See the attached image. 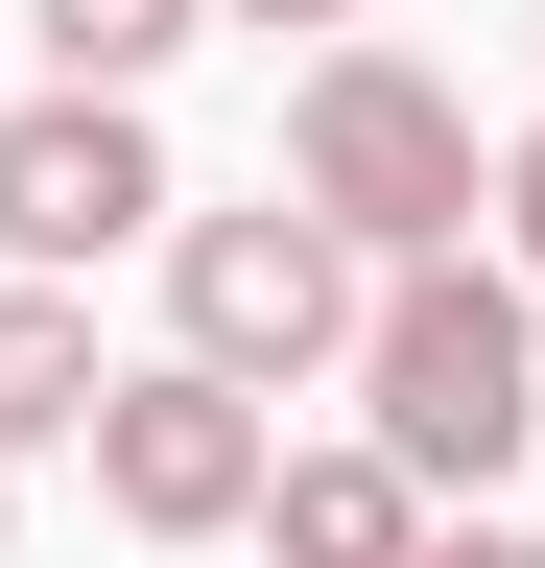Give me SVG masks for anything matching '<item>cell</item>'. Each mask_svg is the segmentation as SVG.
I'll return each mask as SVG.
<instances>
[{
  "label": "cell",
  "mask_w": 545,
  "mask_h": 568,
  "mask_svg": "<svg viewBox=\"0 0 545 568\" xmlns=\"http://www.w3.org/2000/svg\"><path fill=\"white\" fill-rule=\"evenodd\" d=\"M356 403H380L356 450L451 521V497H498V474H522V426H545V308H522L498 261H403L380 308H356Z\"/></svg>",
  "instance_id": "cell-1"
},
{
  "label": "cell",
  "mask_w": 545,
  "mask_h": 568,
  "mask_svg": "<svg viewBox=\"0 0 545 568\" xmlns=\"http://www.w3.org/2000/svg\"><path fill=\"white\" fill-rule=\"evenodd\" d=\"M285 213H332V237H356V284L474 261V213H498L474 95H427L403 48H309V95H285Z\"/></svg>",
  "instance_id": "cell-2"
},
{
  "label": "cell",
  "mask_w": 545,
  "mask_h": 568,
  "mask_svg": "<svg viewBox=\"0 0 545 568\" xmlns=\"http://www.w3.org/2000/svg\"><path fill=\"white\" fill-rule=\"evenodd\" d=\"M356 237H332V213H166V355L190 379H238V403H285V379H332V355H356Z\"/></svg>",
  "instance_id": "cell-3"
},
{
  "label": "cell",
  "mask_w": 545,
  "mask_h": 568,
  "mask_svg": "<svg viewBox=\"0 0 545 568\" xmlns=\"http://www.w3.org/2000/svg\"><path fill=\"white\" fill-rule=\"evenodd\" d=\"M166 142H143V95H24L0 119V284H72V261H143L166 237Z\"/></svg>",
  "instance_id": "cell-4"
},
{
  "label": "cell",
  "mask_w": 545,
  "mask_h": 568,
  "mask_svg": "<svg viewBox=\"0 0 545 568\" xmlns=\"http://www.w3.org/2000/svg\"><path fill=\"white\" fill-rule=\"evenodd\" d=\"M261 474H285V450H261V403H238V379H190V355H143V379L95 403V497H119L143 545H238V521H261Z\"/></svg>",
  "instance_id": "cell-5"
},
{
  "label": "cell",
  "mask_w": 545,
  "mask_h": 568,
  "mask_svg": "<svg viewBox=\"0 0 545 568\" xmlns=\"http://www.w3.org/2000/svg\"><path fill=\"white\" fill-rule=\"evenodd\" d=\"M238 545H261V568H427V497H403L380 450H285Z\"/></svg>",
  "instance_id": "cell-6"
},
{
  "label": "cell",
  "mask_w": 545,
  "mask_h": 568,
  "mask_svg": "<svg viewBox=\"0 0 545 568\" xmlns=\"http://www.w3.org/2000/svg\"><path fill=\"white\" fill-rule=\"evenodd\" d=\"M95 403H119L95 308H72V284H0V474H24V450H95Z\"/></svg>",
  "instance_id": "cell-7"
},
{
  "label": "cell",
  "mask_w": 545,
  "mask_h": 568,
  "mask_svg": "<svg viewBox=\"0 0 545 568\" xmlns=\"http://www.w3.org/2000/svg\"><path fill=\"white\" fill-rule=\"evenodd\" d=\"M214 24V0H24V48H48V95H143V71Z\"/></svg>",
  "instance_id": "cell-8"
},
{
  "label": "cell",
  "mask_w": 545,
  "mask_h": 568,
  "mask_svg": "<svg viewBox=\"0 0 545 568\" xmlns=\"http://www.w3.org/2000/svg\"><path fill=\"white\" fill-rule=\"evenodd\" d=\"M498 284H522V308H545V119L498 142Z\"/></svg>",
  "instance_id": "cell-9"
},
{
  "label": "cell",
  "mask_w": 545,
  "mask_h": 568,
  "mask_svg": "<svg viewBox=\"0 0 545 568\" xmlns=\"http://www.w3.org/2000/svg\"><path fill=\"white\" fill-rule=\"evenodd\" d=\"M214 24H309V48H356V24H380V0H214Z\"/></svg>",
  "instance_id": "cell-10"
},
{
  "label": "cell",
  "mask_w": 545,
  "mask_h": 568,
  "mask_svg": "<svg viewBox=\"0 0 545 568\" xmlns=\"http://www.w3.org/2000/svg\"><path fill=\"white\" fill-rule=\"evenodd\" d=\"M427 568H545V545L522 521H427Z\"/></svg>",
  "instance_id": "cell-11"
},
{
  "label": "cell",
  "mask_w": 545,
  "mask_h": 568,
  "mask_svg": "<svg viewBox=\"0 0 545 568\" xmlns=\"http://www.w3.org/2000/svg\"><path fill=\"white\" fill-rule=\"evenodd\" d=\"M522 48H545V24H522Z\"/></svg>",
  "instance_id": "cell-12"
}]
</instances>
